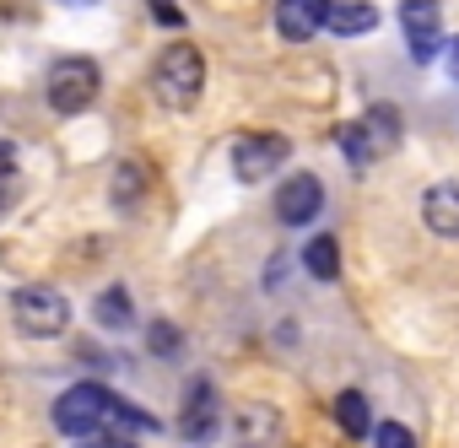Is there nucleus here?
<instances>
[{"mask_svg":"<svg viewBox=\"0 0 459 448\" xmlns=\"http://www.w3.org/2000/svg\"><path fill=\"white\" fill-rule=\"evenodd\" d=\"M303 271H308L314 281H335V276H341V238H330V233L308 238V244H303Z\"/></svg>","mask_w":459,"mask_h":448,"instance_id":"nucleus-15","label":"nucleus"},{"mask_svg":"<svg viewBox=\"0 0 459 448\" xmlns=\"http://www.w3.org/2000/svg\"><path fill=\"white\" fill-rule=\"evenodd\" d=\"M400 135H405V119H400V108H389V103H373L362 119H351V125H341V151H346V162L351 168H373L378 157H389L394 146H400Z\"/></svg>","mask_w":459,"mask_h":448,"instance_id":"nucleus-2","label":"nucleus"},{"mask_svg":"<svg viewBox=\"0 0 459 448\" xmlns=\"http://www.w3.org/2000/svg\"><path fill=\"white\" fill-rule=\"evenodd\" d=\"M216 432H221V394L205 373H195L189 389H184V405H178V437L184 443H211Z\"/></svg>","mask_w":459,"mask_h":448,"instance_id":"nucleus-8","label":"nucleus"},{"mask_svg":"<svg viewBox=\"0 0 459 448\" xmlns=\"http://www.w3.org/2000/svg\"><path fill=\"white\" fill-rule=\"evenodd\" d=\"M92 314H98V324H103V330H130V319H135V308H130V292H125V287L103 292Z\"/></svg>","mask_w":459,"mask_h":448,"instance_id":"nucleus-16","label":"nucleus"},{"mask_svg":"<svg viewBox=\"0 0 459 448\" xmlns=\"http://www.w3.org/2000/svg\"><path fill=\"white\" fill-rule=\"evenodd\" d=\"M325 211V184L319 173H292L281 189H276V216L287 228H308V221Z\"/></svg>","mask_w":459,"mask_h":448,"instance_id":"nucleus-9","label":"nucleus"},{"mask_svg":"<svg viewBox=\"0 0 459 448\" xmlns=\"http://www.w3.org/2000/svg\"><path fill=\"white\" fill-rule=\"evenodd\" d=\"M373 448H421V443H416V432L405 421H378L373 426Z\"/></svg>","mask_w":459,"mask_h":448,"instance_id":"nucleus-19","label":"nucleus"},{"mask_svg":"<svg viewBox=\"0 0 459 448\" xmlns=\"http://www.w3.org/2000/svg\"><path fill=\"white\" fill-rule=\"evenodd\" d=\"M141 189H146V173H141L135 162H125V168L114 173V200H119V211H135Z\"/></svg>","mask_w":459,"mask_h":448,"instance_id":"nucleus-18","label":"nucleus"},{"mask_svg":"<svg viewBox=\"0 0 459 448\" xmlns=\"http://www.w3.org/2000/svg\"><path fill=\"white\" fill-rule=\"evenodd\" d=\"M335 426L346 432V437H373V410H368V394L362 389H346V394H335Z\"/></svg>","mask_w":459,"mask_h":448,"instance_id":"nucleus-14","label":"nucleus"},{"mask_svg":"<svg viewBox=\"0 0 459 448\" xmlns=\"http://www.w3.org/2000/svg\"><path fill=\"white\" fill-rule=\"evenodd\" d=\"M421 228L432 238H459V184L443 178L421 194Z\"/></svg>","mask_w":459,"mask_h":448,"instance_id":"nucleus-11","label":"nucleus"},{"mask_svg":"<svg viewBox=\"0 0 459 448\" xmlns=\"http://www.w3.org/2000/svg\"><path fill=\"white\" fill-rule=\"evenodd\" d=\"M98 87H103L98 60H87V55H65V60H55V71H49V82H44V98H49L55 114H82V108H92Z\"/></svg>","mask_w":459,"mask_h":448,"instance_id":"nucleus-3","label":"nucleus"},{"mask_svg":"<svg viewBox=\"0 0 459 448\" xmlns=\"http://www.w3.org/2000/svg\"><path fill=\"white\" fill-rule=\"evenodd\" d=\"M12 168H17V151H12L6 141H0V178H12Z\"/></svg>","mask_w":459,"mask_h":448,"instance_id":"nucleus-22","label":"nucleus"},{"mask_svg":"<svg viewBox=\"0 0 459 448\" xmlns=\"http://www.w3.org/2000/svg\"><path fill=\"white\" fill-rule=\"evenodd\" d=\"M325 28L341 33V39H362V33L378 28V6H368V0H330Z\"/></svg>","mask_w":459,"mask_h":448,"instance_id":"nucleus-13","label":"nucleus"},{"mask_svg":"<svg viewBox=\"0 0 459 448\" xmlns=\"http://www.w3.org/2000/svg\"><path fill=\"white\" fill-rule=\"evenodd\" d=\"M82 448H135V443H130V437H119V432H103V437L92 432V437H82Z\"/></svg>","mask_w":459,"mask_h":448,"instance_id":"nucleus-21","label":"nucleus"},{"mask_svg":"<svg viewBox=\"0 0 459 448\" xmlns=\"http://www.w3.org/2000/svg\"><path fill=\"white\" fill-rule=\"evenodd\" d=\"M108 426H114V432H119V426H135V432H157L162 421H157V416H146L141 405H130V400H119V394H114V405H108Z\"/></svg>","mask_w":459,"mask_h":448,"instance_id":"nucleus-17","label":"nucleus"},{"mask_svg":"<svg viewBox=\"0 0 459 448\" xmlns=\"http://www.w3.org/2000/svg\"><path fill=\"white\" fill-rule=\"evenodd\" d=\"M233 437H238V448H276V437H281V410H276V405H244V410L233 416Z\"/></svg>","mask_w":459,"mask_h":448,"instance_id":"nucleus-12","label":"nucleus"},{"mask_svg":"<svg viewBox=\"0 0 459 448\" xmlns=\"http://www.w3.org/2000/svg\"><path fill=\"white\" fill-rule=\"evenodd\" d=\"M152 92H157V103L173 108V114L195 108L200 92H205V55H200L195 44H184V39L168 44V49L157 55V65H152Z\"/></svg>","mask_w":459,"mask_h":448,"instance_id":"nucleus-1","label":"nucleus"},{"mask_svg":"<svg viewBox=\"0 0 459 448\" xmlns=\"http://www.w3.org/2000/svg\"><path fill=\"white\" fill-rule=\"evenodd\" d=\"M108 405H114V394H108L103 383H71V389L55 400V426L82 443V437H92L98 426H108Z\"/></svg>","mask_w":459,"mask_h":448,"instance_id":"nucleus-5","label":"nucleus"},{"mask_svg":"<svg viewBox=\"0 0 459 448\" xmlns=\"http://www.w3.org/2000/svg\"><path fill=\"white\" fill-rule=\"evenodd\" d=\"M12 314H17V330L33 335V340H55L71 330V297L60 287H22L12 292Z\"/></svg>","mask_w":459,"mask_h":448,"instance_id":"nucleus-4","label":"nucleus"},{"mask_svg":"<svg viewBox=\"0 0 459 448\" xmlns=\"http://www.w3.org/2000/svg\"><path fill=\"white\" fill-rule=\"evenodd\" d=\"M6 184H12V178H0V205H6Z\"/></svg>","mask_w":459,"mask_h":448,"instance_id":"nucleus-23","label":"nucleus"},{"mask_svg":"<svg viewBox=\"0 0 459 448\" xmlns=\"http://www.w3.org/2000/svg\"><path fill=\"white\" fill-rule=\"evenodd\" d=\"M292 157V141L276 135V130H260V135H238L233 141V173L238 184H265L271 173H281Z\"/></svg>","mask_w":459,"mask_h":448,"instance_id":"nucleus-6","label":"nucleus"},{"mask_svg":"<svg viewBox=\"0 0 459 448\" xmlns=\"http://www.w3.org/2000/svg\"><path fill=\"white\" fill-rule=\"evenodd\" d=\"M454 76H459V44H454Z\"/></svg>","mask_w":459,"mask_h":448,"instance_id":"nucleus-24","label":"nucleus"},{"mask_svg":"<svg viewBox=\"0 0 459 448\" xmlns=\"http://www.w3.org/2000/svg\"><path fill=\"white\" fill-rule=\"evenodd\" d=\"M400 33H405V49L416 65H432L437 49H443V6L437 0H400Z\"/></svg>","mask_w":459,"mask_h":448,"instance_id":"nucleus-7","label":"nucleus"},{"mask_svg":"<svg viewBox=\"0 0 459 448\" xmlns=\"http://www.w3.org/2000/svg\"><path fill=\"white\" fill-rule=\"evenodd\" d=\"M330 0H276V33L287 44H308L314 33H325Z\"/></svg>","mask_w":459,"mask_h":448,"instance_id":"nucleus-10","label":"nucleus"},{"mask_svg":"<svg viewBox=\"0 0 459 448\" xmlns=\"http://www.w3.org/2000/svg\"><path fill=\"white\" fill-rule=\"evenodd\" d=\"M146 340H152V351H157V357H178V351H184V335H178L173 324H152V335H146Z\"/></svg>","mask_w":459,"mask_h":448,"instance_id":"nucleus-20","label":"nucleus"}]
</instances>
